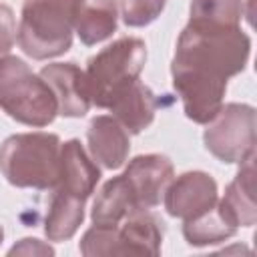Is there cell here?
Returning <instances> with one entry per match:
<instances>
[{
	"instance_id": "6da1fadb",
	"label": "cell",
	"mask_w": 257,
	"mask_h": 257,
	"mask_svg": "<svg viewBox=\"0 0 257 257\" xmlns=\"http://www.w3.org/2000/svg\"><path fill=\"white\" fill-rule=\"evenodd\" d=\"M251 40L239 28L185 26L171 62L173 86L187 118L207 124L223 106L227 80L245 70Z\"/></svg>"
},
{
	"instance_id": "7a4b0ae2",
	"label": "cell",
	"mask_w": 257,
	"mask_h": 257,
	"mask_svg": "<svg viewBox=\"0 0 257 257\" xmlns=\"http://www.w3.org/2000/svg\"><path fill=\"white\" fill-rule=\"evenodd\" d=\"M60 139L54 133H20L0 145V171L20 189H54L60 163Z\"/></svg>"
},
{
	"instance_id": "3957f363",
	"label": "cell",
	"mask_w": 257,
	"mask_h": 257,
	"mask_svg": "<svg viewBox=\"0 0 257 257\" xmlns=\"http://www.w3.org/2000/svg\"><path fill=\"white\" fill-rule=\"evenodd\" d=\"M0 108L28 126H46L58 114L50 86L18 56H0Z\"/></svg>"
},
{
	"instance_id": "277c9868",
	"label": "cell",
	"mask_w": 257,
	"mask_h": 257,
	"mask_svg": "<svg viewBox=\"0 0 257 257\" xmlns=\"http://www.w3.org/2000/svg\"><path fill=\"white\" fill-rule=\"evenodd\" d=\"M147 62V46L141 38L122 36L88 58L84 78L90 102L108 108L128 84L139 80Z\"/></svg>"
},
{
	"instance_id": "5b68a950",
	"label": "cell",
	"mask_w": 257,
	"mask_h": 257,
	"mask_svg": "<svg viewBox=\"0 0 257 257\" xmlns=\"http://www.w3.org/2000/svg\"><path fill=\"white\" fill-rule=\"evenodd\" d=\"M72 0H24L16 40L24 54L46 60L72 46Z\"/></svg>"
},
{
	"instance_id": "8992f818",
	"label": "cell",
	"mask_w": 257,
	"mask_h": 257,
	"mask_svg": "<svg viewBox=\"0 0 257 257\" xmlns=\"http://www.w3.org/2000/svg\"><path fill=\"white\" fill-rule=\"evenodd\" d=\"M257 112L251 104L229 102L207 122L205 149L221 163H243L255 155Z\"/></svg>"
},
{
	"instance_id": "52a82bcc",
	"label": "cell",
	"mask_w": 257,
	"mask_h": 257,
	"mask_svg": "<svg viewBox=\"0 0 257 257\" xmlns=\"http://www.w3.org/2000/svg\"><path fill=\"white\" fill-rule=\"evenodd\" d=\"M163 199L165 209L171 217L187 221L213 209L219 201V193L217 183L209 173L187 171L177 179L173 177Z\"/></svg>"
},
{
	"instance_id": "ba28073f",
	"label": "cell",
	"mask_w": 257,
	"mask_h": 257,
	"mask_svg": "<svg viewBox=\"0 0 257 257\" xmlns=\"http://www.w3.org/2000/svg\"><path fill=\"white\" fill-rule=\"evenodd\" d=\"M126 179L139 209H153L161 203L169 183L175 177L173 163L165 155H139L124 169Z\"/></svg>"
},
{
	"instance_id": "9c48e42d",
	"label": "cell",
	"mask_w": 257,
	"mask_h": 257,
	"mask_svg": "<svg viewBox=\"0 0 257 257\" xmlns=\"http://www.w3.org/2000/svg\"><path fill=\"white\" fill-rule=\"evenodd\" d=\"M40 76L50 86L56 104L58 114L62 116H84L90 108V96L86 88L84 70H80L74 62H54L46 64L40 70Z\"/></svg>"
},
{
	"instance_id": "30bf717a",
	"label": "cell",
	"mask_w": 257,
	"mask_h": 257,
	"mask_svg": "<svg viewBox=\"0 0 257 257\" xmlns=\"http://www.w3.org/2000/svg\"><path fill=\"white\" fill-rule=\"evenodd\" d=\"M100 179V169L94 159L88 157L78 139H70L60 145V163H58V179L52 191H60L72 197L86 201Z\"/></svg>"
},
{
	"instance_id": "8fae6325",
	"label": "cell",
	"mask_w": 257,
	"mask_h": 257,
	"mask_svg": "<svg viewBox=\"0 0 257 257\" xmlns=\"http://www.w3.org/2000/svg\"><path fill=\"white\" fill-rule=\"evenodd\" d=\"M86 141H88V151L90 157L100 163L104 169H120L126 163L128 151H131V141H128V131L108 114L94 116L88 124L86 131Z\"/></svg>"
},
{
	"instance_id": "7c38bea8",
	"label": "cell",
	"mask_w": 257,
	"mask_h": 257,
	"mask_svg": "<svg viewBox=\"0 0 257 257\" xmlns=\"http://www.w3.org/2000/svg\"><path fill=\"white\" fill-rule=\"evenodd\" d=\"M118 255H159L165 235L163 221L149 209H139L116 225Z\"/></svg>"
},
{
	"instance_id": "4fadbf2b",
	"label": "cell",
	"mask_w": 257,
	"mask_h": 257,
	"mask_svg": "<svg viewBox=\"0 0 257 257\" xmlns=\"http://www.w3.org/2000/svg\"><path fill=\"white\" fill-rule=\"evenodd\" d=\"M255 155L241 163L237 177L227 185L225 195L217 201L219 211L233 227H251L257 221L255 207Z\"/></svg>"
},
{
	"instance_id": "5bb4252c",
	"label": "cell",
	"mask_w": 257,
	"mask_h": 257,
	"mask_svg": "<svg viewBox=\"0 0 257 257\" xmlns=\"http://www.w3.org/2000/svg\"><path fill=\"white\" fill-rule=\"evenodd\" d=\"M72 28L86 46L98 44L116 30L118 10L114 0H72Z\"/></svg>"
},
{
	"instance_id": "9a60e30c",
	"label": "cell",
	"mask_w": 257,
	"mask_h": 257,
	"mask_svg": "<svg viewBox=\"0 0 257 257\" xmlns=\"http://www.w3.org/2000/svg\"><path fill=\"white\" fill-rule=\"evenodd\" d=\"M157 108L159 100L155 92L139 80H135L122 92H118V96L108 106L112 116L128 131V135L143 133L153 122Z\"/></svg>"
},
{
	"instance_id": "2e32d148",
	"label": "cell",
	"mask_w": 257,
	"mask_h": 257,
	"mask_svg": "<svg viewBox=\"0 0 257 257\" xmlns=\"http://www.w3.org/2000/svg\"><path fill=\"white\" fill-rule=\"evenodd\" d=\"M135 211H139L135 195H133L126 179L122 175H118V177H112L110 181H106L102 185V189L98 191V195L92 203L90 219L94 225L116 227L124 217H128Z\"/></svg>"
},
{
	"instance_id": "e0dca14e",
	"label": "cell",
	"mask_w": 257,
	"mask_h": 257,
	"mask_svg": "<svg viewBox=\"0 0 257 257\" xmlns=\"http://www.w3.org/2000/svg\"><path fill=\"white\" fill-rule=\"evenodd\" d=\"M84 203L78 197L54 191L44 219V233L48 241H68L84 219Z\"/></svg>"
},
{
	"instance_id": "ac0fdd59",
	"label": "cell",
	"mask_w": 257,
	"mask_h": 257,
	"mask_svg": "<svg viewBox=\"0 0 257 257\" xmlns=\"http://www.w3.org/2000/svg\"><path fill=\"white\" fill-rule=\"evenodd\" d=\"M243 12V0H193L189 10V26L239 28Z\"/></svg>"
},
{
	"instance_id": "d6986e66",
	"label": "cell",
	"mask_w": 257,
	"mask_h": 257,
	"mask_svg": "<svg viewBox=\"0 0 257 257\" xmlns=\"http://www.w3.org/2000/svg\"><path fill=\"white\" fill-rule=\"evenodd\" d=\"M237 233V227H233L223 213L219 211V207L215 205L213 209L201 213L199 217L187 219L183 223V235L187 239L189 245L193 247H207V245H215L221 241H227L229 237H233Z\"/></svg>"
},
{
	"instance_id": "ffe728a7",
	"label": "cell",
	"mask_w": 257,
	"mask_h": 257,
	"mask_svg": "<svg viewBox=\"0 0 257 257\" xmlns=\"http://www.w3.org/2000/svg\"><path fill=\"white\" fill-rule=\"evenodd\" d=\"M114 4L126 26L141 28L161 16L167 0H114Z\"/></svg>"
},
{
	"instance_id": "44dd1931",
	"label": "cell",
	"mask_w": 257,
	"mask_h": 257,
	"mask_svg": "<svg viewBox=\"0 0 257 257\" xmlns=\"http://www.w3.org/2000/svg\"><path fill=\"white\" fill-rule=\"evenodd\" d=\"M16 42V18L8 4L0 2V54H6Z\"/></svg>"
},
{
	"instance_id": "7402d4cb",
	"label": "cell",
	"mask_w": 257,
	"mask_h": 257,
	"mask_svg": "<svg viewBox=\"0 0 257 257\" xmlns=\"http://www.w3.org/2000/svg\"><path fill=\"white\" fill-rule=\"evenodd\" d=\"M10 255H16V253H24V255H52L54 249L48 247V245H42V241L38 239H22L18 245H14L10 251Z\"/></svg>"
},
{
	"instance_id": "603a6c76",
	"label": "cell",
	"mask_w": 257,
	"mask_h": 257,
	"mask_svg": "<svg viewBox=\"0 0 257 257\" xmlns=\"http://www.w3.org/2000/svg\"><path fill=\"white\" fill-rule=\"evenodd\" d=\"M2 239H4V229H2V225H0V243H2Z\"/></svg>"
}]
</instances>
